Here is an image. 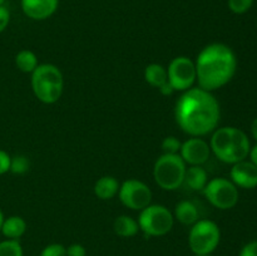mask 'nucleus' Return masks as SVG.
Instances as JSON below:
<instances>
[{
    "label": "nucleus",
    "mask_w": 257,
    "mask_h": 256,
    "mask_svg": "<svg viewBox=\"0 0 257 256\" xmlns=\"http://www.w3.org/2000/svg\"><path fill=\"white\" fill-rule=\"evenodd\" d=\"M230 177L236 187L246 190L257 187V167L251 161L243 160L232 165Z\"/></svg>",
    "instance_id": "f8f14e48"
},
{
    "label": "nucleus",
    "mask_w": 257,
    "mask_h": 256,
    "mask_svg": "<svg viewBox=\"0 0 257 256\" xmlns=\"http://www.w3.org/2000/svg\"><path fill=\"white\" fill-rule=\"evenodd\" d=\"M210 147L216 157L228 165H235L246 160L251 145L247 135L236 127H222L215 131Z\"/></svg>",
    "instance_id": "7ed1b4c3"
},
{
    "label": "nucleus",
    "mask_w": 257,
    "mask_h": 256,
    "mask_svg": "<svg viewBox=\"0 0 257 256\" xmlns=\"http://www.w3.org/2000/svg\"><path fill=\"white\" fill-rule=\"evenodd\" d=\"M251 135L257 141V118H255L253 122L251 123Z\"/></svg>",
    "instance_id": "2f4dec72"
},
{
    "label": "nucleus",
    "mask_w": 257,
    "mask_h": 256,
    "mask_svg": "<svg viewBox=\"0 0 257 256\" xmlns=\"http://www.w3.org/2000/svg\"><path fill=\"white\" fill-rule=\"evenodd\" d=\"M0 231L9 240H18L27 231V222L20 216H10L5 218Z\"/></svg>",
    "instance_id": "2eb2a0df"
},
{
    "label": "nucleus",
    "mask_w": 257,
    "mask_h": 256,
    "mask_svg": "<svg viewBox=\"0 0 257 256\" xmlns=\"http://www.w3.org/2000/svg\"><path fill=\"white\" fill-rule=\"evenodd\" d=\"M4 2H5V0H0V5L4 4Z\"/></svg>",
    "instance_id": "72a5a7b5"
},
{
    "label": "nucleus",
    "mask_w": 257,
    "mask_h": 256,
    "mask_svg": "<svg viewBox=\"0 0 257 256\" xmlns=\"http://www.w3.org/2000/svg\"><path fill=\"white\" fill-rule=\"evenodd\" d=\"M145 79L148 84L152 87L160 88L162 87L165 83L168 82V74L167 70L157 63H152V64L147 65L145 70Z\"/></svg>",
    "instance_id": "6ab92c4d"
},
{
    "label": "nucleus",
    "mask_w": 257,
    "mask_h": 256,
    "mask_svg": "<svg viewBox=\"0 0 257 256\" xmlns=\"http://www.w3.org/2000/svg\"><path fill=\"white\" fill-rule=\"evenodd\" d=\"M59 0H22V9L33 20H44L58 9Z\"/></svg>",
    "instance_id": "ddd939ff"
},
{
    "label": "nucleus",
    "mask_w": 257,
    "mask_h": 256,
    "mask_svg": "<svg viewBox=\"0 0 257 256\" xmlns=\"http://www.w3.org/2000/svg\"><path fill=\"white\" fill-rule=\"evenodd\" d=\"M175 216L181 223L183 225H193L198 221V213L197 206L191 201H181L176 205L175 208Z\"/></svg>",
    "instance_id": "f3484780"
},
{
    "label": "nucleus",
    "mask_w": 257,
    "mask_h": 256,
    "mask_svg": "<svg viewBox=\"0 0 257 256\" xmlns=\"http://www.w3.org/2000/svg\"><path fill=\"white\" fill-rule=\"evenodd\" d=\"M87 251L85 247L80 243H72L69 247L67 248V256H85Z\"/></svg>",
    "instance_id": "c85d7f7f"
},
{
    "label": "nucleus",
    "mask_w": 257,
    "mask_h": 256,
    "mask_svg": "<svg viewBox=\"0 0 257 256\" xmlns=\"http://www.w3.org/2000/svg\"><path fill=\"white\" fill-rule=\"evenodd\" d=\"M63 74L53 64H40L32 73V88L35 97L43 103H55L63 93Z\"/></svg>",
    "instance_id": "20e7f679"
},
{
    "label": "nucleus",
    "mask_w": 257,
    "mask_h": 256,
    "mask_svg": "<svg viewBox=\"0 0 257 256\" xmlns=\"http://www.w3.org/2000/svg\"><path fill=\"white\" fill-rule=\"evenodd\" d=\"M181 146H182V143L177 138L173 137V136L165 138L162 142L163 153H167V155H178V152L181 151Z\"/></svg>",
    "instance_id": "b1692460"
},
{
    "label": "nucleus",
    "mask_w": 257,
    "mask_h": 256,
    "mask_svg": "<svg viewBox=\"0 0 257 256\" xmlns=\"http://www.w3.org/2000/svg\"><path fill=\"white\" fill-rule=\"evenodd\" d=\"M221 240L220 227L211 220H198L188 235V245L195 255H211Z\"/></svg>",
    "instance_id": "423d86ee"
},
{
    "label": "nucleus",
    "mask_w": 257,
    "mask_h": 256,
    "mask_svg": "<svg viewBox=\"0 0 257 256\" xmlns=\"http://www.w3.org/2000/svg\"><path fill=\"white\" fill-rule=\"evenodd\" d=\"M160 90H161V93H162L163 95H170V94H172L173 92H175V89L172 88V85H171L168 82L165 83L162 87H160Z\"/></svg>",
    "instance_id": "c756f323"
},
{
    "label": "nucleus",
    "mask_w": 257,
    "mask_h": 256,
    "mask_svg": "<svg viewBox=\"0 0 257 256\" xmlns=\"http://www.w3.org/2000/svg\"><path fill=\"white\" fill-rule=\"evenodd\" d=\"M208 182L207 172L202 166H191L186 170L183 183L188 186L193 191H201L206 187Z\"/></svg>",
    "instance_id": "4468645a"
},
{
    "label": "nucleus",
    "mask_w": 257,
    "mask_h": 256,
    "mask_svg": "<svg viewBox=\"0 0 257 256\" xmlns=\"http://www.w3.org/2000/svg\"><path fill=\"white\" fill-rule=\"evenodd\" d=\"M0 256H24L18 240H4L0 242Z\"/></svg>",
    "instance_id": "412c9836"
},
{
    "label": "nucleus",
    "mask_w": 257,
    "mask_h": 256,
    "mask_svg": "<svg viewBox=\"0 0 257 256\" xmlns=\"http://www.w3.org/2000/svg\"><path fill=\"white\" fill-rule=\"evenodd\" d=\"M175 117L183 132L193 137L206 136L213 132L220 122V104L211 92L190 88L176 103Z\"/></svg>",
    "instance_id": "f257e3e1"
},
{
    "label": "nucleus",
    "mask_w": 257,
    "mask_h": 256,
    "mask_svg": "<svg viewBox=\"0 0 257 256\" xmlns=\"http://www.w3.org/2000/svg\"><path fill=\"white\" fill-rule=\"evenodd\" d=\"M196 256H211V255H196Z\"/></svg>",
    "instance_id": "f704fd0d"
},
{
    "label": "nucleus",
    "mask_w": 257,
    "mask_h": 256,
    "mask_svg": "<svg viewBox=\"0 0 257 256\" xmlns=\"http://www.w3.org/2000/svg\"><path fill=\"white\" fill-rule=\"evenodd\" d=\"M4 213H3V211L0 210V230H2V226H3V222H4Z\"/></svg>",
    "instance_id": "473e14b6"
},
{
    "label": "nucleus",
    "mask_w": 257,
    "mask_h": 256,
    "mask_svg": "<svg viewBox=\"0 0 257 256\" xmlns=\"http://www.w3.org/2000/svg\"><path fill=\"white\" fill-rule=\"evenodd\" d=\"M113 228H114V232L118 236H122V237H132V236H136L138 233L140 225H138V221H136L131 216L122 215L115 218Z\"/></svg>",
    "instance_id": "a211bd4d"
},
{
    "label": "nucleus",
    "mask_w": 257,
    "mask_h": 256,
    "mask_svg": "<svg viewBox=\"0 0 257 256\" xmlns=\"http://www.w3.org/2000/svg\"><path fill=\"white\" fill-rule=\"evenodd\" d=\"M10 22V12L4 4L0 5V33L4 32Z\"/></svg>",
    "instance_id": "a878e982"
},
{
    "label": "nucleus",
    "mask_w": 257,
    "mask_h": 256,
    "mask_svg": "<svg viewBox=\"0 0 257 256\" xmlns=\"http://www.w3.org/2000/svg\"><path fill=\"white\" fill-rule=\"evenodd\" d=\"M30 167V162L28 160V157L25 156L19 155L15 156V157L12 158L10 161V171L15 175H23V173L28 172Z\"/></svg>",
    "instance_id": "4be33fe9"
},
{
    "label": "nucleus",
    "mask_w": 257,
    "mask_h": 256,
    "mask_svg": "<svg viewBox=\"0 0 257 256\" xmlns=\"http://www.w3.org/2000/svg\"><path fill=\"white\" fill-rule=\"evenodd\" d=\"M15 64L22 72L33 73L38 67V58L30 50H22L15 57Z\"/></svg>",
    "instance_id": "aec40b11"
},
{
    "label": "nucleus",
    "mask_w": 257,
    "mask_h": 256,
    "mask_svg": "<svg viewBox=\"0 0 257 256\" xmlns=\"http://www.w3.org/2000/svg\"><path fill=\"white\" fill-rule=\"evenodd\" d=\"M195 67L200 88L212 92L232 79L237 68V59L228 45L213 43L201 50Z\"/></svg>",
    "instance_id": "f03ea898"
},
{
    "label": "nucleus",
    "mask_w": 257,
    "mask_h": 256,
    "mask_svg": "<svg viewBox=\"0 0 257 256\" xmlns=\"http://www.w3.org/2000/svg\"><path fill=\"white\" fill-rule=\"evenodd\" d=\"M168 83L175 90H187L196 80L195 63L187 57H177L170 63Z\"/></svg>",
    "instance_id": "9d476101"
},
{
    "label": "nucleus",
    "mask_w": 257,
    "mask_h": 256,
    "mask_svg": "<svg viewBox=\"0 0 257 256\" xmlns=\"http://www.w3.org/2000/svg\"><path fill=\"white\" fill-rule=\"evenodd\" d=\"M40 256H67V247L62 243H50L43 248Z\"/></svg>",
    "instance_id": "393cba45"
},
{
    "label": "nucleus",
    "mask_w": 257,
    "mask_h": 256,
    "mask_svg": "<svg viewBox=\"0 0 257 256\" xmlns=\"http://www.w3.org/2000/svg\"><path fill=\"white\" fill-rule=\"evenodd\" d=\"M186 162L180 155L163 153L155 163L153 176L161 188L173 191L183 185L186 175Z\"/></svg>",
    "instance_id": "39448f33"
},
{
    "label": "nucleus",
    "mask_w": 257,
    "mask_h": 256,
    "mask_svg": "<svg viewBox=\"0 0 257 256\" xmlns=\"http://www.w3.org/2000/svg\"><path fill=\"white\" fill-rule=\"evenodd\" d=\"M203 193L208 202L220 210H230L238 202L237 187L227 178H212L203 188Z\"/></svg>",
    "instance_id": "6e6552de"
},
{
    "label": "nucleus",
    "mask_w": 257,
    "mask_h": 256,
    "mask_svg": "<svg viewBox=\"0 0 257 256\" xmlns=\"http://www.w3.org/2000/svg\"><path fill=\"white\" fill-rule=\"evenodd\" d=\"M238 256H257V240L246 243L240 251Z\"/></svg>",
    "instance_id": "cd10ccee"
},
{
    "label": "nucleus",
    "mask_w": 257,
    "mask_h": 256,
    "mask_svg": "<svg viewBox=\"0 0 257 256\" xmlns=\"http://www.w3.org/2000/svg\"><path fill=\"white\" fill-rule=\"evenodd\" d=\"M140 230L147 236H165L173 227V215L166 206L148 205L138 218Z\"/></svg>",
    "instance_id": "0eeeda50"
},
{
    "label": "nucleus",
    "mask_w": 257,
    "mask_h": 256,
    "mask_svg": "<svg viewBox=\"0 0 257 256\" xmlns=\"http://www.w3.org/2000/svg\"><path fill=\"white\" fill-rule=\"evenodd\" d=\"M253 0H228V8L235 14H245L251 9Z\"/></svg>",
    "instance_id": "5701e85b"
},
{
    "label": "nucleus",
    "mask_w": 257,
    "mask_h": 256,
    "mask_svg": "<svg viewBox=\"0 0 257 256\" xmlns=\"http://www.w3.org/2000/svg\"><path fill=\"white\" fill-rule=\"evenodd\" d=\"M10 161H12V157L9 153L0 150V175H4L8 171H10Z\"/></svg>",
    "instance_id": "bb28decb"
},
{
    "label": "nucleus",
    "mask_w": 257,
    "mask_h": 256,
    "mask_svg": "<svg viewBox=\"0 0 257 256\" xmlns=\"http://www.w3.org/2000/svg\"><path fill=\"white\" fill-rule=\"evenodd\" d=\"M119 200L125 207L131 210H140L151 205L152 201V192L150 187L142 181L138 180H127L119 186Z\"/></svg>",
    "instance_id": "1a4fd4ad"
},
{
    "label": "nucleus",
    "mask_w": 257,
    "mask_h": 256,
    "mask_svg": "<svg viewBox=\"0 0 257 256\" xmlns=\"http://www.w3.org/2000/svg\"><path fill=\"white\" fill-rule=\"evenodd\" d=\"M118 191H119V183L112 176L100 177L95 182L94 193L100 200H110L117 195Z\"/></svg>",
    "instance_id": "dca6fc26"
},
{
    "label": "nucleus",
    "mask_w": 257,
    "mask_h": 256,
    "mask_svg": "<svg viewBox=\"0 0 257 256\" xmlns=\"http://www.w3.org/2000/svg\"><path fill=\"white\" fill-rule=\"evenodd\" d=\"M248 156H250V161H251V162H252L253 165H255L256 167H257V145L253 146V147H251Z\"/></svg>",
    "instance_id": "7c9ffc66"
},
{
    "label": "nucleus",
    "mask_w": 257,
    "mask_h": 256,
    "mask_svg": "<svg viewBox=\"0 0 257 256\" xmlns=\"http://www.w3.org/2000/svg\"><path fill=\"white\" fill-rule=\"evenodd\" d=\"M181 157L191 166H202L210 158L211 147L202 138H190L181 146Z\"/></svg>",
    "instance_id": "9b49d317"
}]
</instances>
